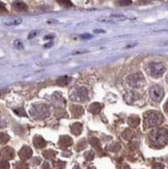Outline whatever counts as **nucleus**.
I'll return each instance as SVG.
<instances>
[{"label": "nucleus", "mask_w": 168, "mask_h": 169, "mask_svg": "<svg viewBox=\"0 0 168 169\" xmlns=\"http://www.w3.org/2000/svg\"><path fill=\"white\" fill-rule=\"evenodd\" d=\"M117 3L119 5H130L132 3V1L131 0H118Z\"/></svg>", "instance_id": "4be33fe9"}, {"label": "nucleus", "mask_w": 168, "mask_h": 169, "mask_svg": "<svg viewBox=\"0 0 168 169\" xmlns=\"http://www.w3.org/2000/svg\"><path fill=\"white\" fill-rule=\"evenodd\" d=\"M143 80H144V78H143V76L140 73L135 74L132 75L131 77H129V84L132 87H139V86H141V84L143 83Z\"/></svg>", "instance_id": "423d86ee"}, {"label": "nucleus", "mask_w": 168, "mask_h": 169, "mask_svg": "<svg viewBox=\"0 0 168 169\" xmlns=\"http://www.w3.org/2000/svg\"><path fill=\"white\" fill-rule=\"evenodd\" d=\"M150 96L153 101H155V102H160L163 99V96H164V90H163V88L161 86L155 85L150 88Z\"/></svg>", "instance_id": "39448f33"}, {"label": "nucleus", "mask_w": 168, "mask_h": 169, "mask_svg": "<svg viewBox=\"0 0 168 169\" xmlns=\"http://www.w3.org/2000/svg\"><path fill=\"white\" fill-rule=\"evenodd\" d=\"M132 131H131V130H126L125 132L123 133V136H124V138L125 139H130L131 137H132Z\"/></svg>", "instance_id": "aec40b11"}, {"label": "nucleus", "mask_w": 168, "mask_h": 169, "mask_svg": "<svg viewBox=\"0 0 168 169\" xmlns=\"http://www.w3.org/2000/svg\"><path fill=\"white\" fill-rule=\"evenodd\" d=\"M154 169H163V165L162 164H156L154 166Z\"/></svg>", "instance_id": "cd10ccee"}, {"label": "nucleus", "mask_w": 168, "mask_h": 169, "mask_svg": "<svg viewBox=\"0 0 168 169\" xmlns=\"http://www.w3.org/2000/svg\"><path fill=\"white\" fill-rule=\"evenodd\" d=\"M53 37H54V35H53V34L46 35V37H45V40H51V38H53Z\"/></svg>", "instance_id": "c85d7f7f"}, {"label": "nucleus", "mask_w": 168, "mask_h": 169, "mask_svg": "<svg viewBox=\"0 0 168 169\" xmlns=\"http://www.w3.org/2000/svg\"><path fill=\"white\" fill-rule=\"evenodd\" d=\"M81 130H82V125L81 124H74L73 125V127H72V132L74 133L75 135H79L80 134V132H81Z\"/></svg>", "instance_id": "2eb2a0df"}, {"label": "nucleus", "mask_w": 168, "mask_h": 169, "mask_svg": "<svg viewBox=\"0 0 168 169\" xmlns=\"http://www.w3.org/2000/svg\"><path fill=\"white\" fill-rule=\"evenodd\" d=\"M101 110V105L100 104H97V103H94L91 105V107H89V111H91V113H98L99 111Z\"/></svg>", "instance_id": "4468645a"}, {"label": "nucleus", "mask_w": 168, "mask_h": 169, "mask_svg": "<svg viewBox=\"0 0 168 169\" xmlns=\"http://www.w3.org/2000/svg\"><path fill=\"white\" fill-rule=\"evenodd\" d=\"M163 116L160 112L157 111H148L144 114V127L152 128L159 125L163 122Z\"/></svg>", "instance_id": "f03ea898"}, {"label": "nucleus", "mask_w": 168, "mask_h": 169, "mask_svg": "<svg viewBox=\"0 0 168 169\" xmlns=\"http://www.w3.org/2000/svg\"><path fill=\"white\" fill-rule=\"evenodd\" d=\"M4 11H6V8L4 9V4L1 3V13H4Z\"/></svg>", "instance_id": "2f4dec72"}, {"label": "nucleus", "mask_w": 168, "mask_h": 169, "mask_svg": "<svg viewBox=\"0 0 168 169\" xmlns=\"http://www.w3.org/2000/svg\"><path fill=\"white\" fill-rule=\"evenodd\" d=\"M139 98V96L137 95V93H128V95L126 96V101L128 103H133V102H135L137 99Z\"/></svg>", "instance_id": "ddd939ff"}, {"label": "nucleus", "mask_w": 168, "mask_h": 169, "mask_svg": "<svg viewBox=\"0 0 168 169\" xmlns=\"http://www.w3.org/2000/svg\"><path fill=\"white\" fill-rule=\"evenodd\" d=\"M71 110H72V112L74 113L76 116H78V115H80L82 113V107H80V106H73V107L71 108Z\"/></svg>", "instance_id": "f3484780"}, {"label": "nucleus", "mask_w": 168, "mask_h": 169, "mask_svg": "<svg viewBox=\"0 0 168 169\" xmlns=\"http://www.w3.org/2000/svg\"><path fill=\"white\" fill-rule=\"evenodd\" d=\"M54 154H55V153H54V151H44V156H45L47 159H52Z\"/></svg>", "instance_id": "412c9836"}, {"label": "nucleus", "mask_w": 168, "mask_h": 169, "mask_svg": "<svg viewBox=\"0 0 168 169\" xmlns=\"http://www.w3.org/2000/svg\"><path fill=\"white\" fill-rule=\"evenodd\" d=\"M87 96H88V93H87V89L84 87L78 88L74 91L73 93V99L75 101H85L87 99Z\"/></svg>", "instance_id": "0eeeda50"}, {"label": "nucleus", "mask_w": 168, "mask_h": 169, "mask_svg": "<svg viewBox=\"0 0 168 169\" xmlns=\"http://www.w3.org/2000/svg\"><path fill=\"white\" fill-rule=\"evenodd\" d=\"M9 168V165L7 162H4L3 160H2L1 162V169H8Z\"/></svg>", "instance_id": "393cba45"}, {"label": "nucleus", "mask_w": 168, "mask_h": 169, "mask_svg": "<svg viewBox=\"0 0 168 169\" xmlns=\"http://www.w3.org/2000/svg\"><path fill=\"white\" fill-rule=\"evenodd\" d=\"M38 30H33L32 32H30V33H29L28 38H29V40H30V38H33V37H35L36 34H38Z\"/></svg>", "instance_id": "a878e982"}, {"label": "nucleus", "mask_w": 168, "mask_h": 169, "mask_svg": "<svg viewBox=\"0 0 168 169\" xmlns=\"http://www.w3.org/2000/svg\"><path fill=\"white\" fill-rule=\"evenodd\" d=\"M17 168L18 169H27V165L26 164H24V163H18L17 164Z\"/></svg>", "instance_id": "b1692460"}, {"label": "nucleus", "mask_w": 168, "mask_h": 169, "mask_svg": "<svg viewBox=\"0 0 168 169\" xmlns=\"http://www.w3.org/2000/svg\"><path fill=\"white\" fill-rule=\"evenodd\" d=\"M31 154H32V151H31V148L29 146H23L22 147V149L20 151V153H19L20 158L23 159V160L29 159L31 157Z\"/></svg>", "instance_id": "6e6552de"}, {"label": "nucleus", "mask_w": 168, "mask_h": 169, "mask_svg": "<svg viewBox=\"0 0 168 169\" xmlns=\"http://www.w3.org/2000/svg\"><path fill=\"white\" fill-rule=\"evenodd\" d=\"M33 143H35V145L36 147H38V148H43V147L46 145V141L40 136L35 137V139H33Z\"/></svg>", "instance_id": "9b49d317"}, {"label": "nucleus", "mask_w": 168, "mask_h": 169, "mask_svg": "<svg viewBox=\"0 0 168 169\" xmlns=\"http://www.w3.org/2000/svg\"><path fill=\"white\" fill-rule=\"evenodd\" d=\"M22 23V19H17V20H13V21H8V22H4V24L7 26H15V25H19V24Z\"/></svg>", "instance_id": "6ab92c4d"}, {"label": "nucleus", "mask_w": 168, "mask_h": 169, "mask_svg": "<svg viewBox=\"0 0 168 169\" xmlns=\"http://www.w3.org/2000/svg\"><path fill=\"white\" fill-rule=\"evenodd\" d=\"M129 124L132 127H136L137 125H139V117L137 116H131L129 118Z\"/></svg>", "instance_id": "dca6fc26"}, {"label": "nucleus", "mask_w": 168, "mask_h": 169, "mask_svg": "<svg viewBox=\"0 0 168 169\" xmlns=\"http://www.w3.org/2000/svg\"><path fill=\"white\" fill-rule=\"evenodd\" d=\"M150 140L153 146L162 147L168 141V131L166 129H157L150 135Z\"/></svg>", "instance_id": "f257e3e1"}, {"label": "nucleus", "mask_w": 168, "mask_h": 169, "mask_svg": "<svg viewBox=\"0 0 168 169\" xmlns=\"http://www.w3.org/2000/svg\"><path fill=\"white\" fill-rule=\"evenodd\" d=\"M166 71V67L161 62H150L147 67V72L150 76L154 78H159Z\"/></svg>", "instance_id": "7ed1b4c3"}, {"label": "nucleus", "mask_w": 168, "mask_h": 169, "mask_svg": "<svg viewBox=\"0 0 168 169\" xmlns=\"http://www.w3.org/2000/svg\"><path fill=\"white\" fill-rule=\"evenodd\" d=\"M2 154H3V156H5L6 159H12V158H14L15 151L11 147H5V148L2 149Z\"/></svg>", "instance_id": "f8f14e48"}, {"label": "nucleus", "mask_w": 168, "mask_h": 169, "mask_svg": "<svg viewBox=\"0 0 168 169\" xmlns=\"http://www.w3.org/2000/svg\"><path fill=\"white\" fill-rule=\"evenodd\" d=\"M81 37L82 38H91V34H83V35H81Z\"/></svg>", "instance_id": "c756f323"}, {"label": "nucleus", "mask_w": 168, "mask_h": 169, "mask_svg": "<svg viewBox=\"0 0 168 169\" xmlns=\"http://www.w3.org/2000/svg\"><path fill=\"white\" fill-rule=\"evenodd\" d=\"M30 113L35 118L43 119L49 115V108L46 105H35L31 108Z\"/></svg>", "instance_id": "20e7f679"}, {"label": "nucleus", "mask_w": 168, "mask_h": 169, "mask_svg": "<svg viewBox=\"0 0 168 169\" xmlns=\"http://www.w3.org/2000/svg\"><path fill=\"white\" fill-rule=\"evenodd\" d=\"M72 144V139L70 138L69 136H62L60 137V140H59V145L60 146H63V147H67Z\"/></svg>", "instance_id": "9d476101"}, {"label": "nucleus", "mask_w": 168, "mask_h": 169, "mask_svg": "<svg viewBox=\"0 0 168 169\" xmlns=\"http://www.w3.org/2000/svg\"><path fill=\"white\" fill-rule=\"evenodd\" d=\"M52 44H53V43L51 42V43H49L48 45H45V47H46V48H49V47H51V46H52Z\"/></svg>", "instance_id": "473e14b6"}, {"label": "nucleus", "mask_w": 168, "mask_h": 169, "mask_svg": "<svg viewBox=\"0 0 168 169\" xmlns=\"http://www.w3.org/2000/svg\"><path fill=\"white\" fill-rule=\"evenodd\" d=\"M14 45L16 46L18 49H21V48H23V44H22V42H21L20 40H16V41H15Z\"/></svg>", "instance_id": "5701e85b"}, {"label": "nucleus", "mask_w": 168, "mask_h": 169, "mask_svg": "<svg viewBox=\"0 0 168 169\" xmlns=\"http://www.w3.org/2000/svg\"><path fill=\"white\" fill-rule=\"evenodd\" d=\"M13 8L18 11H27V5H26L24 2L22 1H15L13 4Z\"/></svg>", "instance_id": "1a4fd4ad"}, {"label": "nucleus", "mask_w": 168, "mask_h": 169, "mask_svg": "<svg viewBox=\"0 0 168 169\" xmlns=\"http://www.w3.org/2000/svg\"><path fill=\"white\" fill-rule=\"evenodd\" d=\"M166 111L168 112V101H167V103H166Z\"/></svg>", "instance_id": "72a5a7b5"}, {"label": "nucleus", "mask_w": 168, "mask_h": 169, "mask_svg": "<svg viewBox=\"0 0 168 169\" xmlns=\"http://www.w3.org/2000/svg\"><path fill=\"white\" fill-rule=\"evenodd\" d=\"M57 2L62 6H65V8H71L73 5L72 2L70 0H57Z\"/></svg>", "instance_id": "a211bd4d"}, {"label": "nucleus", "mask_w": 168, "mask_h": 169, "mask_svg": "<svg viewBox=\"0 0 168 169\" xmlns=\"http://www.w3.org/2000/svg\"><path fill=\"white\" fill-rule=\"evenodd\" d=\"M85 157H86V159H89V160H91V159L94 158V154H92L91 151H87V153L85 154Z\"/></svg>", "instance_id": "bb28decb"}, {"label": "nucleus", "mask_w": 168, "mask_h": 169, "mask_svg": "<svg viewBox=\"0 0 168 169\" xmlns=\"http://www.w3.org/2000/svg\"><path fill=\"white\" fill-rule=\"evenodd\" d=\"M94 32H96V33H104V32H105V30H101V29H96V30H94Z\"/></svg>", "instance_id": "7c9ffc66"}]
</instances>
